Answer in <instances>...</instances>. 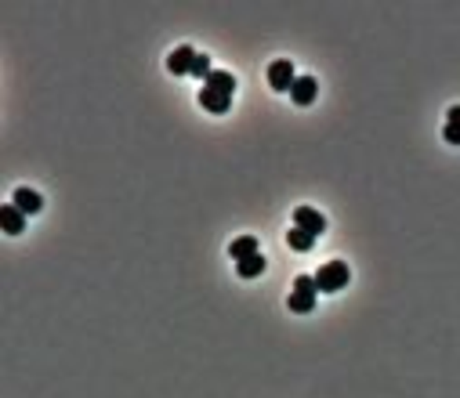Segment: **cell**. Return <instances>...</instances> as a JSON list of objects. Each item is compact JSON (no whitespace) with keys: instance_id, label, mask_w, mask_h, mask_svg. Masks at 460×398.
I'll return each instance as SVG.
<instances>
[{"instance_id":"6da1fadb","label":"cell","mask_w":460,"mask_h":398,"mask_svg":"<svg viewBox=\"0 0 460 398\" xmlns=\"http://www.w3.org/2000/svg\"><path fill=\"white\" fill-rule=\"evenodd\" d=\"M348 279H352V272H348L344 261H326L319 272H315V286H319V293H341Z\"/></svg>"},{"instance_id":"7a4b0ae2","label":"cell","mask_w":460,"mask_h":398,"mask_svg":"<svg viewBox=\"0 0 460 398\" xmlns=\"http://www.w3.org/2000/svg\"><path fill=\"white\" fill-rule=\"evenodd\" d=\"M294 80H297V73H294V62H287V58H276L272 66H268V87L272 91H287L290 94V87H294Z\"/></svg>"},{"instance_id":"3957f363","label":"cell","mask_w":460,"mask_h":398,"mask_svg":"<svg viewBox=\"0 0 460 398\" xmlns=\"http://www.w3.org/2000/svg\"><path fill=\"white\" fill-rule=\"evenodd\" d=\"M196 58H200V51H196V47L182 44L178 51H170V58H167V69H170L174 76H193V66H196Z\"/></svg>"},{"instance_id":"277c9868","label":"cell","mask_w":460,"mask_h":398,"mask_svg":"<svg viewBox=\"0 0 460 398\" xmlns=\"http://www.w3.org/2000/svg\"><path fill=\"white\" fill-rule=\"evenodd\" d=\"M294 225L305 228V232H312L315 239H319V235L326 232V217H323L319 210H312V206H297V210H294Z\"/></svg>"},{"instance_id":"5b68a950","label":"cell","mask_w":460,"mask_h":398,"mask_svg":"<svg viewBox=\"0 0 460 398\" xmlns=\"http://www.w3.org/2000/svg\"><path fill=\"white\" fill-rule=\"evenodd\" d=\"M315 94H319V84H315L312 76H297L294 87H290V102L294 105H312Z\"/></svg>"},{"instance_id":"8992f818","label":"cell","mask_w":460,"mask_h":398,"mask_svg":"<svg viewBox=\"0 0 460 398\" xmlns=\"http://www.w3.org/2000/svg\"><path fill=\"white\" fill-rule=\"evenodd\" d=\"M200 105L207 109V113L221 116V113H229V109H232V94H221V91L203 87V91H200Z\"/></svg>"},{"instance_id":"52a82bcc","label":"cell","mask_w":460,"mask_h":398,"mask_svg":"<svg viewBox=\"0 0 460 398\" xmlns=\"http://www.w3.org/2000/svg\"><path fill=\"white\" fill-rule=\"evenodd\" d=\"M19 210L29 217V214H40L44 210V196L40 192H33V188H15V199H11Z\"/></svg>"},{"instance_id":"ba28073f","label":"cell","mask_w":460,"mask_h":398,"mask_svg":"<svg viewBox=\"0 0 460 398\" xmlns=\"http://www.w3.org/2000/svg\"><path fill=\"white\" fill-rule=\"evenodd\" d=\"M0 225H4L8 235H22V228H26V214H22L15 203H8V206H0Z\"/></svg>"},{"instance_id":"9c48e42d","label":"cell","mask_w":460,"mask_h":398,"mask_svg":"<svg viewBox=\"0 0 460 398\" xmlns=\"http://www.w3.org/2000/svg\"><path fill=\"white\" fill-rule=\"evenodd\" d=\"M254 253H258V239L254 235H240V239L229 243V257L232 261H247V257H254Z\"/></svg>"},{"instance_id":"30bf717a","label":"cell","mask_w":460,"mask_h":398,"mask_svg":"<svg viewBox=\"0 0 460 398\" xmlns=\"http://www.w3.org/2000/svg\"><path fill=\"white\" fill-rule=\"evenodd\" d=\"M203 87L221 91V94H232V91H236V76H232V73H225V69H211V76L203 80Z\"/></svg>"},{"instance_id":"8fae6325","label":"cell","mask_w":460,"mask_h":398,"mask_svg":"<svg viewBox=\"0 0 460 398\" xmlns=\"http://www.w3.org/2000/svg\"><path fill=\"white\" fill-rule=\"evenodd\" d=\"M265 272V257L261 253H254V257H247V261H236V275L240 279H258Z\"/></svg>"},{"instance_id":"7c38bea8","label":"cell","mask_w":460,"mask_h":398,"mask_svg":"<svg viewBox=\"0 0 460 398\" xmlns=\"http://www.w3.org/2000/svg\"><path fill=\"white\" fill-rule=\"evenodd\" d=\"M287 243H290V250H297V253H308V250L315 246V235H312V232H305V228H297V225H294V228L287 232Z\"/></svg>"},{"instance_id":"4fadbf2b","label":"cell","mask_w":460,"mask_h":398,"mask_svg":"<svg viewBox=\"0 0 460 398\" xmlns=\"http://www.w3.org/2000/svg\"><path fill=\"white\" fill-rule=\"evenodd\" d=\"M315 297H319V293H301V290H294L287 297V308L297 311V315H308V311H315Z\"/></svg>"},{"instance_id":"5bb4252c","label":"cell","mask_w":460,"mask_h":398,"mask_svg":"<svg viewBox=\"0 0 460 398\" xmlns=\"http://www.w3.org/2000/svg\"><path fill=\"white\" fill-rule=\"evenodd\" d=\"M193 76H196V80H207V76H211V58H207V55H200V58H196Z\"/></svg>"},{"instance_id":"9a60e30c","label":"cell","mask_w":460,"mask_h":398,"mask_svg":"<svg viewBox=\"0 0 460 398\" xmlns=\"http://www.w3.org/2000/svg\"><path fill=\"white\" fill-rule=\"evenodd\" d=\"M442 138H446L450 145H460V123H446V131H442Z\"/></svg>"},{"instance_id":"2e32d148","label":"cell","mask_w":460,"mask_h":398,"mask_svg":"<svg viewBox=\"0 0 460 398\" xmlns=\"http://www.w3.org/2000/svg\"><path fill=\"white\" fill-rule=\"evenodd\" d=\"M446 123H460V105H453L450 113H446Z\"/></svg>"}]
</instances>
